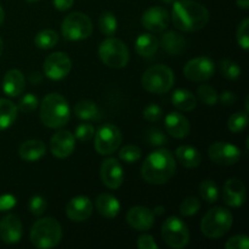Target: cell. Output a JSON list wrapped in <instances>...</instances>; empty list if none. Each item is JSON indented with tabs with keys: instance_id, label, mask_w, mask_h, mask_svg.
<instances>
[{
	"instance_id": "e0dca14e",
	"label": "cell",
	"mask_w": 249,
	"mask_h": 249,
	"mask_svg": "<svg viewBox=\"0 0 249 249\" xmlns=\"http://www.w3.org/2000/svg\"><path fill=\"white\" fill-rule=\"evenodd\" d=\"M246 186L240 179L231 178L225 182L223 187V201L226 206L238 208L242 207L246 202Z\"/></svg>"
},
{
	"instance_id": "7402d4cb",
	"label": "cell",
	"mask_w": 249,
	"mask_h": 249,
	"mask_svg": "<svg viewBox=\"0 0 249 249\" xmlns=\"http://www.w3.org/2000/svg\"><path fill=\"white\" fill-rule=\"evenodd\" d=\"M26 79L21 71L10 70L2 78V90L10 97H16L23 92Z\"/></svg>"
},
{
	"instance_id": "7a4b0ae2",
	"label": "cell",
	"mask_w": 249,
	"mask_h": 249,
	"mask_svg": "<svg viewBox=\"0 0 249 249\" xmlns=\"http://www.w3.org/2000/svg\"><path fill=\"white\" fill-rule=\"evenodd\" d=\"M177 162L172 152L165 148H158L146 157L141 167L143 180L152 185H163L175 174Z\"/></svg>"
},
{
	"instance_id": "9c48e42d",
	"label": "cell",
	"mask_w": 249,
	"mask_h": 249,
	"mask_svg": "<svg viewBox=\"0 0 249 249\" xmlns=\"http://www.w3.org/2000/svg\"><path fill=\"white\" fill-rule=\"evenodd\" d=\"M160 235L163 241L170 248H185L190 242L189 229L186 224L178 216H170L163 223Z\"/></svg>"
},
{
	"instance_id": "e575fe53",
	"label": "cell",
	"mask_w": 249,
	"mask_h": 249,
	"mask_svg": "<svg viewBox=\"0 0 249 249\" xmlns=\"http://www.w3.org/2000/svg\"><path fill=\"white\" fill-rule=\"evenodd\" d=\"M197 94H198L199 100H201L204 105H207V106H214V105H216V102H218L219 100L218 92H216V90L214 89L213 87H211V85L203 84L201 85V87H198Z\"/></svg>"
},
{
	"instance_id": "2e32d148",
	"label": "cell",
	"mask_w": 249,
	"mask_h": 249,
	"mask_svg": "<svg viewBox=\"0 0 249 249\" xmlns=\"http://www.w3.org/2000/svg\"><path fill=\"white\" fill-rule=\"evenodd\" d=\"M75 136L68 130H60L50 140V152L56 158H67L74 152Z\"/></svg>"
},
{
	"instance_id": "d6a6232c",
	"label": "cell",
	"mask_w": 249,
	"mask_h": 249,
	"mask_svg": "<svg viewBox=\"0 0 249 249\" xmlns=\"http://www.w3.org/2000/svg\"><path fill=\"white\" fill-rule=\"evenodd\" d=\"M99 27L100 31L107 36H112L116 34L117 27H118V23H117V18L112 12L105 11L100 15L99 18Z\"/></svg>"
},
{
	"instance_id": "ab89813d",
	"label": "cell",
	"mask_w": 249,
	"mask_h": 249,
	"mask_svg": "<svg viewBox=\"0 0 249 249\" xmlns=\"http://www.w3.org/2000/svg\"><path fill=\"white\" fill-rule=\"evenodd\" d=\"M249 19L245 18L240 23L237 28V34H236V38H237V43L243 50H248L249 49Z\"/></svg>"
},
{
	"instance_id": "9f6ffc18",
	"label": "cell",
	"mask_w": 249,
	"mask_h": 249,
	"mask_svg": "<svg viewBox=\"0 0 249 249\" xmlns=\"http://www.w3.org/2000/svg\"><path fill=\"white\" fill-rule=\"evenodd\" d=\"M163 2H165V4H174L175 1H177V0H162Z\"/></svg>"
},
{
	"instance_id": "db71d44e",
	"label": "cell",
	"mask_w": 249,
	"mask_h": 249,
	"mask_svg": "<svg viewBox=\"0 0 249 249\" xmlns=\"http://www.w3.org/2000/svg\"><path fill=\"white\" fill-rule=\"evenodd\" d=\"M4 17H5V14H4V9H2L1 6H0V26L2 24V22H4Z\"/></svg>"
},
{
	"instance_id": "d590c367",
	"label": "cell",
	"mask_w": 249,
	"mask_h": 249,
	"mask_svg": "<svg viewBox=\"0 0 249 249\" xmlns=\"http://www.w3.org/2000/svg\"><path fill=\"white\" fill-rule=\"evenodd\" d=\"M201 209V201L197 197L189 196L180 204V214L182 216H192Z\"/></svg>"
},
{
	"instance_id": "681fc988",
	"label": "cell",
	"mask_w": 249,
	"mask_h": 249,
	"mask_svg": "<svg viewBox=\"0 0 249 249\" xmlns=\"http://www.w3.org/2000/svg\"><path fill=\"white\" fill-rule=\"evenodd\" d=\"M220 101L225 106H231V105H233L236 102V95L232 91H230V90H226V91H224L221 94Z\"/></svg>"
},
{
	"instance_id": "7bdbcfd3",
	"label": "cell",
	"mask_w": 249,
	"mask_h": 249,
	"mask_svg": "<svg viewBox=\"0 0 249 249\" xmlns=\"http://www.w3.org/2000/svg\"><path fill=\"white\" fill-rule=\"evenodd\" d=\"M95 134L94 125L89 123H82L75 129V138L80 141H89Z\"/></svg>"
},
{
	"instance_id": "b9f144b4",
	"label": "cell",
	"mask_w": 249,
	"mask_h": 249,
	"mask_svg": "<svg viewBox=\"0 0 249 249\" xmlns=\"http://www.w3.org/2000/svg\"><path fill=\"white\" fill-rule=\"evenodd\" d=\"M147 142L153 147H160V146L167 145L168 138L164 133H162L158 129H151L147 133Z\"/></svg>"
},
{
	"instance_id": "f35d334b",
	"label": "cell",
	"mask_w": 249,
	"mask_h": 249,
	"mask_svg": "<svg viewBox=\"0 0 249 249\" xmlns=\"http://www.w3.org/2000/svg\"><path fill=\"white\" fill-rule=\"evenodd\" d=\"M39 101L38 97L33 94H24L23 96L19 99L18 106H17V109H19L23 113H31L34 109H36L38 107Z\"/></svg>"
},
{
	"instance_id": "ba28073f",
	"label": "cell",
	"mask_w": 249,
	"mask_h": 249,
	"mask_svg": "<svg viewBox=\"0 0 249 249\" xmlns=\"http://www.w3.org/2000/svg\"><path fill=\"white\" fill-rule=\"evenodd\" d=\"M92 22L85 14L73 12L62 21L61 33L66 40L79 41L88 39L92 34Z\"/></svg>"
},
{
	"instance_id": "f1b7e54d",
	"label": "cell",
	"mask_w": 249,
	"mask_h": 249,
	"mask_svg": "<svg viewBox=\"0 0 249 249\" xmlns=\"http://www.w3.org/2000/svg\"><path fill=\"white\" fill-rule=\"evenodd\" d=\"M17 118V107L12 101L0 99V130L10 128Z\"/></svg>"
},
{
	"instance_id": "c3c4849f",
	"label": "cell",
	"mask_w": 249,
	"mask_h": 249,
	"mask_svg": "<svg viewBox=\"0 0 249 249\" xmlns=\"http://www.w3.org/2000/svg\"><path fill=\"white\" fill-rule=\"evenodd\" d=\"M53 7L58 11H67L74 4V0H53Z\"/></svg>"
},
{
	"instance_id": "4316f807",
	"label": "cell",
	"mask_w": 249,
	"mask_h": 249,
	"mask_svg": "<svg viewBox=\"0 0 249 249\" xmlns=\"http://www.w3.org/2000/svg\"><path fill=\"white\" fill-rule=\"evenodd\" d=\"M175 156L180 164L184 165L185 168H190V169L198 167L202 162L201 153L192 146H180L175 151Z\"/></svg>"
},
{
	"instance_id": "7c38bea8",
	"label": "cell",
	"mask_w": 249,
	"mask_h": 249,
	"mask_svg": "<svg viewBox=\"0 0 249 249\" xmlns=\"http://www.w3.org/2000/svg\"><path fill=\"white\" fill-rule=\"evenodd\" d=\"M215 65L207 56L195 57L184 67V75L191 82H206L214 75Z\"/></svg>"
},
{
	"instance_id": "bcb514c9",
	"label": "cell",
	"mask_w": 249,
	"mask_h": 249,
	"mask_svg": "<svg viewBox=\"0 0 249 249\" xmlns=\"http://www.w3.org/2000/svg\"><path fill=\"white\" fill-rule=\"evenodd\" d=\"M138 247L140 249H158V245L151 235H141L138 238Z\"/></svg>"
},
{
	"instance_id": "ee69618b",
	"label": "cell",
	"mask_w": 249,
	"mask_h": 249,
	"mask_svg": "<svg viewBox=\"0 0 249 249\" xmlns=\"http://www.w3.org/2000/svg\"><path fill=\"white\" fill-rule=\"evenodd\" d=\"M226 249H248L249 238L246 235H236L225 243Z\"/></svg>"
},
{
	"instance_id": "816d5d0a",
	"label": "cell",
	"mask_w": 249,
	"mask_h": 249,
	"mask_svg": "<svg viewBox=\"0 0 249 249\" xmlns=\"http://www.w3.org/2000/svg\"><path fill=\"white\" fill-rule=\"evenodd\" d=\"M236 4H237V6L241 7V9L247 10L249 7V0H236Z\"/></svg>"
},
{
	"instance_id": "cb8c5ba5",
	"label": "cell",
	"mask_w": 249,
	"mask_h": 249,
	"mask_svg": "<svg viewBox=\"0 0 249 249\" xmlns=\"http://www.w3.org/2000/svg\"><path fill=\"white\" fill-rule=\"evenodd\" d=\"M46 153V146L41 140H27L18 150L19 157L26 162H36L43 158Z\"/></svg>"
},
{
	"instance_id": "30bf717a",
	"label": "cell",
	"mask_w": 249,
	"mask_h": 249,
	"mask_svg": "<svg viewBox=\"0 0 249 249\" xmlns=\"http://www.w3.org/2000/svg\"><path fill=\"white\" fill-rule=\"evenodd\" d=\"M95 150L101 156L116 152L122 143L121 130L113 124H104L95 131Z\"/></svg>"
},
{
	"instance_id": "9a60e30c",
	"label": "cell",
	"mask_w": 249,
	"mask_h": 249,
	"mask_svg": "<svg viewBox=\"0 0 249 249\" xmlns=\"http://www.w3.org/2000/svg\"><path fill=\"white\" fill-rule=\"evenodd\" d=\"M170 22V15L164 7L162 6H152L143 12L141 17V23L147 31L153 33H160L163 32Z\"/></svg>"
},
{
	"instance_id": "d6986e66",
	"label": "cell",
	"mask_w": 249,
	"mask_h": 249,
	"mask_svg": "<svg viewBox=\"0 0 249 249\" xmlns=\"http://www.w3.org/2000/svg\"><path fill=\"white\" fill-rule=\"evenodd\" d=\"M92 209H94V206L89 197L77 196L68 202L66 207V214L72 221L82 223L91 216Z\"/></svg>"
},
{
	"instance_id": "277c9868",
	"label": "cell",
	"mask_w": 249,
	"mask_h": 249,
	"mask_svg": "<svg viewBox=\"0 0 249 249\" xmlns=\"http://www.w3.org/2000/svg\"><path fill=\"white\" fill-rule=\"evenodd\" d=\"M29 238L34 247L40 249L53 248L62 240V228L56 219L41 218L33 224Z\"/></svg>"
},
{
	"instance_id": "3957f363",
	"label": "cell",
	"mask_w": 249,
	"mask_h": 249,
	"mask_svg": "<svg viewBox=\"0 0 249 249\" xmlns=\"http://www.w3.org/2000/svg\"><path fill=\"white\" fill-rule=\"evenodd\" d=\"M70 118V105L62 95L50 92L44 97L40 105V119L44 125L51 129L62 128Z\"/></svg>"
},
{
	"instance_id": "6f0895ef",
	"label": "cell",
	"mask_w": 249,
	"mask_h": 249,
	"mask_svg": "<svg viewBox=\"0 0 249 249\" xmlns=\"http://www.w3.org/2000/svg\"><path fill=\"white\" fill-rule=\"evenodd\" d=\"M26 1H28V2H36V1H39V0H26Z\"/></svg>"
},
{
	"instance_id": "f5cc1de1",
	"label": "cell",
	"mask_w": 249,
	"mask_h": 249,
	"mask_svg": "<svg viewBox=\"0 0 249 249\" xmlns=\"http://www.w3.org/2000/svg\"><path fill=\"white\" fill-rule=\"evenodd\" d=\"M153 213H155V215H162V214H164V207H157L153 211Z\"/></svg>"
},
{
	"instance_id": "8d00e7d4",
	"label": "cell",
	"mask_w": 249,
	"mask_h": 249,
	"mask_svg": "<svg viewBox=\"0 0 249 249\" xmlns=\"http://www.w3.org/2000/svg\"><path fill=\"white\" fill-rule=\"evenodd\" d=\"M219 67H220V72L223 73L224 77L228 79H237L242 73V70L235 61L223 60L219 63Z\"/></svg>"
},
{
	"instance_id": "f546056e",
	"label": "cell",
	"mask_w": 249,
	"mask_h": 249,
	"mask_svg": "<svg viewBox=\"0 0 249 249\" xmlns=\"http://www.w3.org/2000/svg\"><path fill=\"white\" fill-rule=\"evenodd\" d=\"M74 114L80 121H96L100 117V111L94 101L82 100L75 104Z\"/></svg>"
},
{
	"instance_id": "603a6c76",
	"label": "cell",
	"mask_w": 249,
	"mask_h": 249,
	"mask_svg": "<svg viewBox=\"0 0 249 249\" xmlns=\"http://www.w3.org/2000/svg\"><path fill=\"white\" fill-rule=\"evenodd\" d=\"M95 207L96 211L99 212L100 215L107 219H113L121 212V203L118 199L109 194H102L100 195L95 202Z\"/></svg>"
},
{
	"instance_id": "ac0fdd59",
	"label": "cell",
	"mask_w": 249,
	"mask_h": 249,
	"mask_svg": "<svg viewBox=\"0 0 249 249\" xmlns=\"http://www.w3.org/2000/svg\"><path fill=\"white\" fill-rule=\"evenodd\" d=\"M23 228L19 218L15 214H7L0 221V238L7 245H14L21 241Z\"/></svg>"
},
{
	"instance_id": "836d02e7",
	"label": "cell",
	"mask_w": 249,
	"mask_h": 249,
	"mask_svg": "<svg viewBox=\"0 0 249 249\" xmlns=\"http://www.w3.org/2000/svg\"><path fill=\"white\" fill-rule=\"evenodd\" d=\"M248 124V113L246 112H236L229 118L228 128L232 133H241L246 129Z\"/></svg>"
},
{
	"instance_id": "484cf974",
	"label": "cell",
	"mask_w": 249,
	"mask_h": 249,
	"mask_svg": "<svg viewBox=\"0 0 249 249\" xmlns=\"http://www.w3.org/2000/svg\"><path fill=\"white\" fill-rule=\"evenodd\" d=\"M160 48V41L155 36L150 33H143L138 36L135 41V50L142 57H151L157 53Z\"/></svg>"
},
{
	"instance_id": "f907efd6",
	"label": "cell",
	"mask_w": 249,
	"mask_h": 249,
	"mask_svg": "<svg viewBox=\"0 0 249 249\" xmlns=\"http://www.w3.org/2000/svg\"><path fill=\"white\" fill-rule=\"evenodd\" d=\"M29 82L32 84H39L41 82V74L39 72H33L29 75Z\"/></svg>"
},
{
	"instance_id": "83f0119b",
	"label": "cell",
	"mask_w": 249,
	"mask_h": 249,
	"mask_svg": "<svg viewBox=\"0 0 249 249\" xmlns=\"http://www.w3.org/2000/svg\"><path fill=\"white\" fill-rule=\"evenodd\" d=\"M172 104L182 112H191L196 108L197 100L187 89H177L172 95Z\"/></svg>"
},
{
	"instance_id": "8fae6325",
	"label": "cell",
	"mask_w": 249,
	"mask_h": 249,
	"mask_svg": "<svg viewBox=\"0 0 249 249\" xmlns=\"http://www.w3.org/2000/svg\"><path fill=\"white\" fill-rule=\"evenodd\" d=\"M44 73L51 80H61L70 74L72 61L66 53H53L44 61Z\"/></svg>"
},
{
	"instance_id": "44dd1931",
	"label": "cell",
	"mask_w": 249,
	"mask_h": 249,
	"mask_svg": "<svg viewBox=\"0 0 249 249\" xmlns=\"http://www.w3.org/2000/svg\"><path fill=\"white\" fill-rule=\"evenodd\" d=\"M164 124L168 133L173 138L177 139L186 138L190 134V130H191L189 119L182 116L181 113H178V112H170L169 114H167Z\"/></svg>"
},
{
	"instance_id": "d4e9b609",
	"label": "cell",
	"mask_w": 249,
	"mask_h": 249,
	"mask_svg": "<svg viewBox=\"0 0 249 249\" xmlns=\"http://www.w3.org/2000/svg\"><path fill=\"white\" fill-rule=\"evenodd\" d=\"M160 43H162V48L164 49L165 53H168L169 55H179L186 48V40L184 36L174 31L165 32L162 36Z\"/></svg>"
},
{
	"instance_id": "5b68a950",
	"label": "cell",
	"mask_w": 249,
	"mask_h": 249,
	"mask_svg": "<svg viewBox=\"0 0 249 249\" xmlns=\"http://www.w3.org/2000/svg\"><path fill=\"white\" fill-rule=\"evenodd\" d=\"M233 216L229 209L224 207H214L209 209L201 221V231L208 238H220L232 228Z\"/></svg>"
},
{
	"instance_id": "4fadbf2b",
	"label": "cell",
	"mask_w": 249,
	"mask_h": 249,
	"mask_svg": "<svg viewBox=\"0 0 249 249\" xmlns=\"http://www.w3.org/2000/svg\"><path fill=\"white\" fill-rule=\"evenodd\" d=\"M209 157L216 164L229 167L233 165L241 160V150L237 146L226 141H216L212 143L208 150Z\"/></svg>"
},
{
	"instance_id": "ffe728a7",
	"label": "cell",
	"mask_w": 249,
	"mask_h": 249,
	"mask_svg": "<svg viewBox=\"0 0 249 249\" xmlns=\"http://www.w3.org/2000/svg\"><path fill=\"white\" fill-rule=\"evenodd\" d=\"M126 221L138 231H147L155 224V213L147 207H133L126 213Z\"/></svg>"
},
{
	"instance_id": "8992f818",
	"label": "cell",
	"mask_w": 249,
	"mask_h": 249,
	"mask_svg": "<svg viewBox=\"0 0 249 249\" xmlns=\"http://www.w3.org/2000/svg\"><path fill=\"white\" fill-rule=\"evenodd\" d=\"M142 88L152 94H165L174 85V72L165 65H156L145 71L141 77Z\"/></svg>"
},
{
	"instance_id": "60d3db41",
	"label": "cell",
	"mask_w": 249,
	"mask_h": 249,
	"mask_svg": "<svg viewBox=\"0 0 249 249\" xmlns=\"http://www.w3.org/2000/svg\"><path fill=\"white\" fill-rule=\"evenodd\" d=\"M46 207H48V204H46L45 198L41 196H39V195L32 197L28 202L29 212H31V213L36 216L43 215L46 211Z\"/></svg>"
},
{
	"instance_id": "4dcf8cb0",
	"label": "cell",
	"mask_w": 249,
	"mask_h": 249,
	"mask_svg": "<svg viewBox=\"0 0 249 249\" xmlns=\"http://www.w3.org/2000/svg\"><path fill=\"white\" fill-rule=\"evenodd\" d=\"M58 41V34L53 29H44L40 31L34 38V44L36 48L41 49V50H49L53 49V46L57 44Z\"/></svg>"
},
{
	"instance_id": "6da1fadb",
	"label": "cell",
	"mask_w": 249,
	"mask_h": 249,
	"mask_svg": "<svg viewBox=\"0 0 249 249\" xmlns=\"http://www.w3.org/2000/svg\"><path fill=\"white\" fill-rule=\"evenodd\" d=\"M172 21L175 28L182 32L203 29L209 21V12L195 0H177L173 4Z\"/></svg>"
},
{
	"instance_id": "52a82bcc",
	"label": "cell",
	"mask_w": 249,
	"mask_h": 249,
	"mask_svg": "<svg viewBox=\"0 0 249 249\" xmlns=\"http://www.w3.org/2000/svg\"><path fill=\"white\" fill-rule=\"evenodd\" d=\"M99 57L107 67L124 68L129 62V50L125 44L117 38L108 36L99 46Z\"/></svg>"
},
{
	"instance_id": "1f68e13d",
	"label": "cell",
	"mask_w": 249,
	"mask_h": 249,
	"mask_svg": "<svg viewBox=\"0 0 249 249\" xmlns=\"http://www.w3.org/2000/svg\"><path fill=\"white\" fill-rule=\"evenodd\" d=\"M199 195L207 203H215L219 199L218 185L211 179H206L199 185Z\"/></svg>"
},
{
	"instance_id": "5bb4252c",
	"label": "cell",
	"mask_w": 249,
	"mask_h": 249,
	"mask_svg": "<svg viewBox=\"0 0 249 249\" xmlns=\"http://www.w3.org/2000/svg\"><path fill=\"white\" fill-rule=\"evenodd\" d=\"M102 184L111 190H117L122 186L124 180L123 168L116 158H107L102 162L100 169Z\"/></svg>"
},
{
	"instance_id": "74e56055",
	"label": "cell",
	"mask_w": 249,
	"mask_h": 249,
	"mask_svg": "<svg viewBox=\"0 0 249 249\" xmlns=\"http://www.w3.org/2000/svg\"><path fill=\"white\" fill-rule=\"evenodd\" d=\"M119 158L123 162L131 164L141 158V148L136 145H126L119 151Z\"/></svg>"
},
{
	"instance_id": "11a10c76",
	"label": "cell",
	"mask_w": 249,
	"mask_h": 249,
	"mask_svg": "<svg viewBox=\"0 0 249 249\" xmlns=\"http://www.w3.org/2000/svg\"><path fill=\"white\" fill-rule=\"evenodd\" d=\"M2 51H4V41H2V39L0 38V57H1L2 55Z\"/></svg>"
},
{
	"instance_id": "f6af8a7d",
	"label": "cell",
	"mask_w": 249,
	"mask_h": 249,
	"mask_svg": "<svg viewBox=\"0 0 249 249\" xmlns=\"http://www.w3.org/2000/svg\"><path fill=\"white\" fill-rule=\"evenodd\" d=\"M163 109L158 105L151 104L143 109V118L148 122H157L162 118Z\"/></svg>"
},
{
	"instance_id": "7dc6e473",
	"label": "cell",
	"mask_w": 249,
	"mask_h": 249,
	"mask_svg": "<svg viewBox=\"0 0 249 249\" xmlns=\"http://www.w3.org/2000/svg\"><path fill=\"white\" fill-rule=\"evenodd\" d=\"M17 203V199L14 195H2L0 196V212H6L14 208Z\"/></svg>"
}]
</instances>
